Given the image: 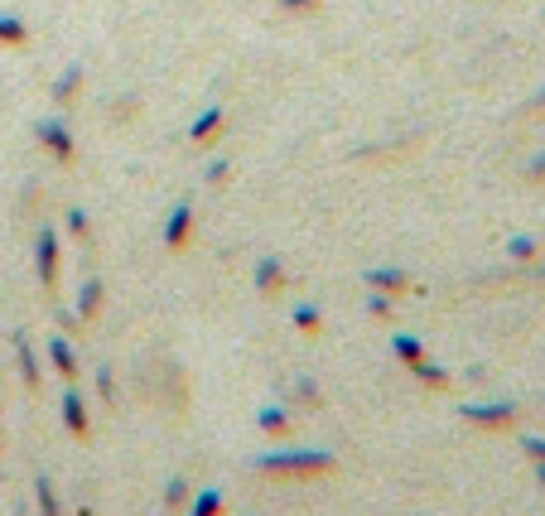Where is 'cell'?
<instances>
[{
    "label": "cell",
    "instance_id": "2",
    "mask_svg": "<svg viewBox=\"0 0 545 516\" xmlns=\"http://www.w3.org/2000/svg\"><path fill=\"white\" fill-rule=\"evenodd\" d=\"M464 420L478 430H507L517 420V406L512 401H473V406H464Z\"/></svg>",
    "mask_w": 545,
    "mask_h": 516
},
{
    "label": "cell",
    "instance_id": "22",
    "mask_svg": "<svg viewBox=\"0 0 545 516\" xmlns=\"http://www.w3.org/2000/svg\"><path fill=\"white\" fill-rule=\"evenodd\" d=\"M295 396H300V401H314V406L324 401V391H319V386H314L309 377H295Z\"/></svg>",
    "mask_w": 545,
    "mask_h": 516
},
{
    "label": "cell",
    "instance_id": "8",
    "mask_svg": "<svg viewBox=\"0 0 545 516\" xmlns=\"http://www.w3.org/2000/svg\"><path fill=\"white\" fill-rule=\"evenodd\" d=\"M102 295H107V280H102V275H87V280L78 285V304H73V309H78L82 324H87V319H97V309H102Z\"/></svg>",
    "mask_w": 545,
    "mask_h": 516
},
{
    "label": "cell",
    "instance_id": "11",
    "mask_svg": "<svg viewBox=\"0 0 545 516\" xmlns=\"http://www.w3.org/2000/svg\"><path fill=\"white\" fill-rule=\"evenodd\" d=\"M256 430H261V435H290V410L285 406H266L261 410V415H256Z\"/></svg>",
    "mask_w": 545,
    "mask_h": 516
},
{
    "label": "cell",
    "instance_id": "19",
    "mask_svg": "<svg viewBox=\"0 0 545 516\" xmlns=\"http://www.w3.org/2000/svg\"><path fill=\"white\" fill-rule=\"evenodd\" d=\"M391 309H396V299L391 295H382V290L367 295V314H372V319H391Z\"/></svg>",
    "mask_w": 545,
    "mask_h": 516
},
{
    "label": "cell",
    "instance_id": "1",
    "mask_svg": "<svg viewBox=\"0 0 545 516\" xmlns=\"http://www.w3.org/2000/svg\"><path fill=\"white\" fill-rule=\"evenodd\" d=\"M338 459L328 449H275V454H256V473H271V478H319L333 473Z\"/></svg>",
    "mask_w": 545,
    "mask_h": 516
},
{
    "label": "cell",
    "instance_id": "21",
    "mask_svg": "<svg viewBox=\"0 0 545 516\" xmlns=\"http://www.w3.org/2000/svg\"><path fill=\"white\" fill-rule=\"evenodd\" d=\"M521 454L531 463H545V439L541 435H521Z\"/></svg>",
    "mask_w": 545,
    "mask_h": 516
},
{
    "label": "cell",
    "instance_id": "10",
    "mask_svg": "<svg viewBox=\"0 0 545 516\" xmlns=\"http://www.w3.org/2000/svg\"><path fill=\"white\" fill-rule=\"evenodd\" d=\"M49 357H54V367H58V377L63 381H78V353H73V343H68V338H63V333H54V338H49Z\"/></svg>",
    "mask_w": 545,
    "mask_h": 516
},
{
    "label": "cell",
    "instance_id": "16",
    "mask_svg": "<svg viewBox=\"0 0 545 516\" xmlns=\"http://www.w3.org/2000/svg\"><path fill=\"white\" fill-rule=\"evenodd\" d=\"M410 377L425 381V386H435V391H444V386H449V372H444L439 362H430V357H420V362L410 367Z\"/></svg>",
    "mask_w": 545,
    "mask_h": 516
},
{
    "label": "cell",
    "instance_id": "23",
    "mask_svg": "<svg viewBox=\"0 0 545 516\" xmlns=\"http://www.w3.org/2000/svg\"><path fill=\"white\" fill-rule=\"evenodd\" d=\"M68 222H73V232H78V237H87V218H82V213H68Z\"/></svg>",
    "mask_w": 545,
    "mask_h": 516
},
{
    "label": "cell",
    "instance_id": "14",
    "mask_svg": "<svg viewBox=\"0 0 545 516\" xmlns=\"http://www.w3.org/2000/svg\"><path fill=\"white\" fill-rule=\"evenodd\" d=\"M34 507H39V516H63V507H58L54 478H39V483H34Z\"/></svg>",
    "mask_w": 545,
    "mask_h": 516
},
{
    "label": "cell",
    "instance_id": "4",
    "mask_svg": "<svg viewBox=\"0 0 545 516\" xmlns=\"http://www.w3.org/2000/svg\"><path fill=\"white\" fill-rule=\"evenodd\" d=\"M58 406H63V425H68V435H73V439L92 435V415H87V401H82V391L73 386V381H68V391H63V401H58Z\"/></svg>",
    "mask_w": 545,
    "mask_h": 516
},
{
    "label": "cell",
    "instance_id": "3",
    "mask_svg": "<svg viewBox=\"0 0 545 516\" xmlns=\"http://www.w3.org/2000/svg\"><path fill=\"white\" fill-rule=\"evenodd\" d=\"M34 275H39L44 290H54L58 285V232L54 227H44L39 242H34Z\"/></svg>",
    "mask_w": 545,
    "mask_h": 516
},
{
    "label": "cell",
    "instance_id": "5",
    "mask_svg": "<svg viewBox=\"0 0 545 516\" xmlns=\"http://www.w3.org/2000/svg\"><path fill=\"white\" fill-rule=\"evenodd\" d=\"M362 285H367V290H382V295H391V299H401L410 290V275L401 271V266H367V271H362Z\"/></svg>",
    "mask_w": 545,
    "mask_h": 516
},
{
    "label": "cell",
    "instance_id": "20",
    "mask_svg": "<svg viewBox=\"0 0 545 516\" xmlns=\"http://www.w3.org/2000/svg\"><path fill=\"white\" fill-rule=\"evenodd\" d=\"M97 396H102V406H116V381H111V367H97Z\"/></svg>",
    "mask_w": 545,
    "mask_h": 516
},
{
    "label": "cell",
    "instance_id": "15",
    "mask_svg": "<svg viewBox=\"0 0 545 516\" xmlns=\"http://www.w3.org/2000/svg\"><path fill=\"white\" fill-rule=\"evenodd\" d=\"M290 319H295V328L309 333V338H319V333H324V314H319L314 304H295V309H290Z\"/></svg>",
    "mask_w": 545,
    "mask_h": 516
},
{
    "label": "cell",
    "instance_id": "13",
    "mask_svg": "<svg viewBox=\"0 0 545 516\" xmlns=\"http://www.w3.org/2000/svg\"><path fill=\"white\" fill-rule=\"evenodd\" d=\"M189 516H222V488H203L189 497Z\"/></svg>",
    "mask_w": 545,
    "mask_h": 516
},
{
    "label": "cell",
    "instance_id": "9",
    "mask_svg": "<svg viewBox=\"0 0 545 516\" xmlns=\"http://www.w3.org/2000/svg\"><path fill=\"white\" fill-rule=\"evenodd\" d=\"M189 232H193V208L189 203H179V208L169 213V222H164V246H169V251H184Z\"/></svg>",
    "mask_w": 545,
    "mask_h": 516
},
{
    "label": "cell",
    "instance_id": "18",
    "mask_svg": "<svg viewBox=\"0 0 545 516\" xmlns=\"http://www.w3.org/2000/svg\"><path fill=\"white\" fill-rule=\"evenodd\" d=\"M189 497H193V488L184 473H174V478L164 483V507H189Z\"/></svg>",
    "mask_w": 545,
    "mask_h": 516
},
{
    "label": "cell",
    "instance_id": "24",
    "mask_svg": "<svg viewBox=\"0 0 545 516\" xmlns=\"http://www.w3.org/2000/svg\"><path fill=\"white\" fill-rule=\"evenodd\" d=\"M536 483H541V492H545V463H536Z\"/></svg>",
    "mask_w": 545,
    "mask_h": 516
},
{
    "label": "cell",
    "instance_id": "17",
    "mask_svg": "<svg viewBox=\"0 0 545 516\" xmlns=\"http://www.w3.org/2000/svg\"><path fill=\"white\" fill-rule=\"evenodd\" d=\"M536 256H541V242H536V237H512V242H507V261H517V266H531Z\"/></svg>",
    "mask_w": 545,
    "mask_h": 516
},
{
    "label": "cell",
    "instance_id": "7",
    "mask_svg": "<svg viewBox=\"0 0 545 516\" xmlns=\"http://www.w3.org/2000/svg\"><path fill=\"white\" fill-rule=\"evenodd\" d=\"M285 290V261H275V256H261L256 261V295L275 299Z\"/></svg>",
    "mask_w": 545,
    "mask_h": 516
},
{
    "label": "cell",
    "instance_id": "12",
    "mask_svg": "<svg viewBox=\"0 0 545 516\" xmlns=\"http://www.w3.org/2000/svg\"><path fill=\"white\" fill-rule=\"evenodd\" d=\"M391 357H401L406 367H415V362L425 357V343H420L415 333H396V338H391Z\"/></svg>",
    "mask_w": 545,
    "mask_h": 516
},
{
    "label": "cell",
    "instance_id": "6",
    "mask_svg": "<svg viewBox=\"0 0 545 516\" xmlns=\"http://www.w3.org/2000/svg\"><path fill=\"white\" fill-rule=\"evenodd\" d=\"M10 348H15V362H20V377H25L29 391H39V357H34V343H29V333H10Z\"/></svg>",
    "mask_w": 545,
    "mask_h": 516
}]
</instances>
